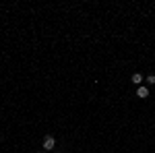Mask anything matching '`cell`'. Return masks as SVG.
<instances>
[{
    "mask_svg": "<svg viewBox=\"0 0 155 153\" xmlns=\"http://www.w3.org/2000/svg\"><path fill=\"white\" fill-rule=\"evenodd\" d=\"M54 147H56V139H54L52 135H48V137L43 139V149H46V151H52Z\"/></svg>",
    "mask_w": 155,
    "mask_h": 153,
    "instance_id": "obj_1",
    "label": "cell"
},
{
    "mask_svg": "<svg viewBox=\"0 0 155 153\" xmlns=\"http://www.w3.org/2000/svg\"><path fill=\"white\" fill-rule=\"evenodd\" d=\"M137 95H139V97H147V95H149V89H147V87H139V89H137Z\"/></svg>",
    "mask_w": 155,
    "mask_h": 153,
    "instance_id": "obj_2",
    "label": "cell"
},
{
    "mask_svg": "<svg viewBox=\"0 0 155 153\" xmlns=\"http://www.w3.org/2000/svg\"><path fill=\"white\" fill-rule=\"evenodd\" d=\"M132 83H137V85L141 87V83H143V75H141V73H134V75H132Z\"/></svg>",
    "mask_w": 155,
    "mask_h": 153,
    "instance_id": "obj_3",
    "label": "cell"
},
{
    "mask_svg": "<svg viewBox=\"0 0 155 153\" xmlns=\"http://www.w3.org/2000/svg\"><path fill=\"white\" fill-rule=\"evenodd\" d=\"M147 81H149V83H153V85H155V75H151L149 79H147Z\"/></svg>",
    "mask_w": 155,
    "mask_h": 153,
    "instance_id": "obj_4",
    "label": "cell"
}]
</instances>
